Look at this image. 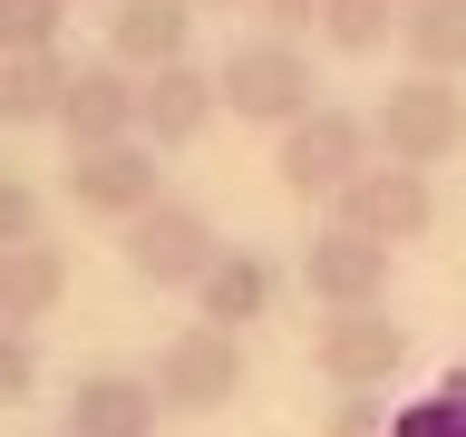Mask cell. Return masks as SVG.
<instances>
[{
    "label": "cell",
    "mask_w": 466,
    "mask_h": 437,
    "mask_svg": "<svg viewBox=\"0 0 466 437\" xmlns=\"http://www.w3.org/2000/svg\"><path fill=\"white\" fill-rule=\"evenodd\" d=\"M370 166H379V137H370V117H350V107H311L272 146V175H282L291 204H340Z\"/></svg>",
    "instance_id": "1"
},
{
    "label": "cell",
    "mask_w": 466,
    "mask_h": 437,
    "mask_svg": "<svg viewBox=\"0 0 466 437\" xmlns=\"http://www.w3.org/2000/svg\"><path fill=\"white\" fill-rule=\"evenodd\" d=\"M214 97H224L243 127H301V117L320 107V97H311V49L262 29V39L224 49V68H214Z\"/></svg>",
    "instance_id": "2"
},
{
    "label": "cell",
    "mask_w": 466,
    "mask_h": 437,
    "mask_svg": "<svg viewBox=\"0 0 466 437\" xmlns=\"http://www.w3.org/2000/svg\"><path fill=\"white\" fill-rule=\"evenodd\" d=\"M370 137H379V156L389 166H447L466 146V87L457 78H418L408 68L399 87H379V107H370Z\"/></svg>",
    "instance_id": "3"
},
{
    "label": "cell",
    "mask_w": 466,
    "mask_h": 437,
    "mask_svg": "<svg viewBox=\"0 0 466 437\" xmlns=\"http://www.w3.org/2000/svg\"><path fill=\"white\" fill-rule=\"evenodd\" d=\"M116 253H127V272H137L146 291H195L224 243H214V214H204V204L166 195L156 214H137V224L116 233Z\"/></svg>",
    "instance_id": "4"
},
{
    "label": "cell",
    "mask_w": 466,
    "mask_h": 437,
    "mask_svg": "<svg viewBox=\"0 0 466 437\" xmlns=\"http://www.w3.org/2000/svg\"><path fill=\"white\" fill-rule=\"evenodd\" d=\"M156 399L175 408V418H214V408H233L243 399V340H233V330H214V320H185V330H175L166 350H156Z\"/></svg>",
    "instance_id": "5"
},
{
    "label": "cell",
    "mask_w": 466,
    "mask_h": 437,
    "mask_svg": "<svg viewBox=\"0 0 466 437\" xmlns=\"http://www.w3.org/2000/svg\"><path fill=\"white\" fill-rule=\"evenodd\" d=\"M408 360V320H389V301L379 311H320L311 320V370L340 389V399H370V389H389Z\"/></svg>",
    "instance_id": "6"
},
{
    "label": "cell",
    "mask_w": 466,
    "mask_h": 437,
    "mask_svg": "<svg viewBox=\"0 0 466 437\" xmlns=\"http://www.w3.org/2000/svg\"><path fill=\"white\" fill-rule=\"evenodd\" d=\"M68 204L78 214H97V224H137V214H156L166 204V166H156V146L127 137V146H87V156H68Z\"/></svg>",
    "instance_id": "7"
},
{
    "label": "cell",
    "mask_w": 466,
    "mask_h": 437,
    "mask_svg": "<svg viewBox=\"0 0 466 437\" xmlns=\"http://www.w3.org/2000/svg\"><path fill=\"white\" fill-rule=\"evenodd\" d=\"M330 224H350V233H370V243L399 253V243H418V233L437 224V185H428L418 166H389V156H379V166L330 204Z\"/></svg>",
    "instance_id": "8"
},
{
    "label": "cell",
    "mask_w": 466,
    "mask_h": 437,
    "mask_svg": "<svg viewBox=\"0 0 466 437\" xmlns=\"http://www.w3.org/2000/svg\"><path fill=\"white\" fill-rule=\"evenodd\" d=\"M301 282H311L320 311H379L389 301V243H370L350 224H320L301 243Z\"/></svg>",
    "instance_id": "9"
},
{
    "label": "cell",
    "mask_w": 466,
    "mask_h": 437,
    "mask_svg": "<svg viewBox=\"0 0 466 437\" xmlns=\"http://www.w3.org/2000/svg\"><path fill=\"white\" fill-rule=\"evenodd\" d=\"M156 418H166V399H156L146 370H87L78 389H68L58 437H156Z\"/></svg>",
    "instance_id": "10"
},
{
    "label": "cell",
    "mask_w": 466,
    "mask_h": 437,
    "mask_svg": "<svg viewBox=\"0 0 466 437\" xmlns=\"http://www.w3.org/2000/svg\"><path fill=\"white\" fill-rule=\"evenodd\" d=\"M214 68H156V78H137V137L156 146V156H175V146H195L204 127H214Z\"/></svg>",
    "instance_id": "11"
},
{
    "label": "cell",
    "mask_w": 466,
    "mask_h": 437,
    "mask_svg": "<svg viewBox=\"0 0 466 437\" xmlns=\"http://www.w3.org/2000/svg\"><path fill=\"white\" fill-rule=\"evenodd\" d=\"M185 39H195V0H116L107 10V58L127 78L185 68Z\"/></svg>",
    "instance_id": "12"
},
{
    "label": "cell",
    "mask_w": 466,
    "mask_h": 437,
    "mask_svg": "<svg viewBox=\"0 0 466 437\" xmlns=\"http://www.w3.org/2000/svg\"><path fill=\"white\" fill-rule=\"evenodd\" d=\"M58 127H68V156H87V146H127V137H137V78H127L116 58H87L78 78H68Z\"/></svg>",
    "instance_id": "13"
},
{
    "label": "cell",
    "mask_w": 466,
    "mask_h": 437,
    "mask_svg": "<svg viewBox=\"0 0 466 437\" xmlns=\"http://www.w3.org/2000/svg\"><path fill=\"white\" fill-rule=\"evenodd\" d=\"M262 311H272V262L224 243V253H214V272L195 282V320H214V330H233V340H243Z\"/></svg>",
    "instance_id": "14"
},
{
    "label": "cell",
    "mask_w": 466,
    "mask_h": 437,
    "mask_svg": "<svg viewBox=\"0 0 466 437\" xmlns=\"http://www.w3.org/2000/svg\"><path fill=\"white\" fill-rule=\"evenodd\" d=\"M58 301H68V253H58V243L0 253V330H29V320H49Z\"/></svg>",
    "instance_id": "15"
},
{
    "label": "cell",
    "mask_w": 466,
    "mask_h": 437,
    "mask_svg": "<svg viewBox=\"0 0 466 437\" xmlns=\"http://www.w3.org/2000/svg\"><path fill=\"white\" fill-rule=\"evenodd\" d=\"M68 58L58 49H29V58H0V127H58L68 107Z\"/></svg>",
    "instance_id": "16"
},
{
    "label": "cell",
    "mask_w": 466,
    "mask_h": 437,
    "mask_svg": "<svg viewBox=\"0 0 466 437\" xmlns=\"http://www.w3.org/2000/svg\"><path fill=\"white\" fill-rule=\"evenodd\" d=\"M399 49L418 78H457L466 68V0H428V10H408L399 20Z\"/></svg>",
    "instance_id": "17"
},
{
    "label": "cell",
    "mask_w": 466,
    "mask_h": 437,
    "mask_svg": "<svg viewBox=\"0 0 466 437\" xmlns=\"http://www.w3.org/2000/svg\"><path fill=\"white\" fill-rule=\"evenodd\" d=\"M389 29H399V0H320V39H330L340 58L389 49Z\"/></svg>",
    "instance_id": "18"
},
{
    "label": "cell",
    "mask_w": 466,
    "mask_h": 437,
    "mask_svg": "<svg viewBox=\"0 0 466 437\" xmlns=\"http://www.w3.org/2000/svg\"><path fill=\"white\" fill-rule=\"evenodd\" d=\"M389 437H466V360L437 379V399H418L408 418H389Z\"/></svg>",
    "instance_id": "19"
},
{
    "label": "cell",
    "mask_w": 466,
    "mask_h": 437,
    "mask_svg": "<svg viewBox=\"0 0 466 437\" xmlns=\"http://www.w3.org/2000/svg\"><path fill=\"white\" fill-rule=\"evenodd\" d=\"M58 20H68V0H0V58L58 49Z\"/></svg>",
    "instance_id": "20"
},
{
    "label": "cell",
    "mask_w": 466,
    "mask_h": 437,
    "mask_svg": "<svg viewBox=\"0 0 466 437\" xmlns=\"http://www.w3.org/2000/svg\"><path fill=\"white\" fill-rule=\"evenodd\" d=\"M49 204H39V185H20V175H0V253H20V243H49Z\"/></svg>",
    "instance_id": "21"
},
{
    "label": "cell",
    "mask_w": 466,
    "mask_h": 437,
    "mask_svg": "<svg viewBox=\"0 0 466 437\" xmlns=\"http://www.w3.org/2000/svg\"><path fill=\"white\" fill-rule=\"evenodd\" d=\"M29 399H39V340L0 330V408H29Z\"/></svg>",
    "instance_id": "22"
},
{
    "label": "cell",
    "mask_w": 466,
    "mask_h": 437,
    "mask_svg": "<svg viewBox=\"0 0 466 437\" xmlns=\"http://www.w3.org/2000/svg\"><path fill=\"white\" fill-rule=\"evenodd\" d=\"M320 437H389V399H340Z\"/></svg>",
    "instance_id": "23"
},
{
    "label": "cell",
    "mask_w": 466,
    "mask_h": 437,
    "mask_svg": "<svg viewBox=\"0 0 466 437\" xmlns=\"http://www.w3.org/2000/svg\"><path fill=\"white\" fill-rule=\"evenodd\" d=\"M262 20H272V39H301V29H320V0H253Z\"/></svg>",
    "instance_id": "24"
},
{
    "label": "cell",
    "mask_w": 466,
    "mask_h": 437,
    "mask_svg": "<svg viewBox=\"0 0 466 437\" xmlns=\"http://www.w3.org/2000/svg\"><path fill=\"white\" fill-rule=\"evenodd\" d=\"M195 10H243V0H195Z\"/></svg>",
    "instance_id": "25"
},
{
    "label": "cell",
    "mask_w": 466,
    "mask_h": 437,
    "mask_svg": "<svg viewBox=\"0 0 466 437\" xmlns=\"http://www.w3.org/2000/svg\"><path fill=\"white\" fill-rule=\"evenodd\" d=\"M408 10H428V0H399V20H408Z\"/></svg>",
    "instance_id": "26"
}]
</instances>
